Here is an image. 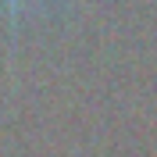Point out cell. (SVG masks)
<instances>
[{"label":"cell","instance_id":"obj_1","mask_svg":"<svg viewBox=\"0 0 157 157\" xmlns=\"http://www.w3.org/2000/svg\"><path fill=\"white\" fill-rule=\"evenodd\" d=\"M7 4V18H11V36H14V29H18V11H21V0H4Z\"/></svg>","mask_w":157,"mask_h":157}]
</instances>
